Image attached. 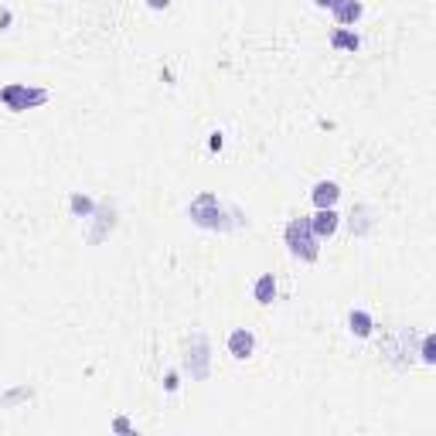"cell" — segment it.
Returning a JSON list of instances; mask_svg holds the SVG:
<instances>
[{"label":"cell","instance_id":"6da1fadb","mask_svg":"<svg viewBox=\"0 0 436 436\" xmlns=\"http://www.w3.org/2000/svg\"><path fill=\"white\" fill-rule=\"evenodd\" d=\"M286 246H290V252H294L296 259H303V263H313V259L321 256V239L313 235L311 218H294V222L286 225Z\"/></svg>","mask_w":436,"mask_h":436},{"label":"cell","instance_id":"5bb4252c","mask_svg":"<svg viewBox=\"0 0 436 436\" xmlns=\"http://www.w3.org/2000/svg\"><path fill=\"white\" fill-rule=\"evenodd\" d=\"M313 4H317V7H321V11H331V7H334V4H338V0H313Z\"/></svg>","mask_w":436,"mask_h":436},{"label":"cell","instance_id":"8fae6325","mask_svg":"<svg viewBox=\"0 0 436 436\" xmlns=\"http://www.w3.org/2000/svg\"><path fill=\"white\" fill-rule=\"evenodd\" d=\"M420 358H422V365H433V361H436V341H433V334H426V338H422Z\"/></svg>","mask_w":436,"mask_h":436},{"label":"cell","instance_id":"7c38bea8","mask_svg":"<svg viewBox=\"0 0 436 436\" xmlns=\"http://www.w3.org/2000/svg\"><path fill=\"white\" fill-rule=\"evenodd\" d=\"M171 4L174 0H147V7H150V11H167Z\"/></svg>","mask_w":436,"mask_h":436},{"label":"cell","instance_id":"9c48e42d","mask_svg":"<svg viewBox=\"0 0 436 436\" xmlns=\"http://www.w3.org/2000/svg\"><path fill=\"white\" fill-rule=\"evenodd\" d=\"M331 48H338V51H358L361 34L348 31V28H334V34H331Z\"/></svg>","mask_w":436,"mask_h":436},{"label":"cell","instance_id":"277c9868","mask_svg":"<svg viewBox=\"0 0 436 436\" xmlns=\"http://www.w3.org/2000/svg\"><path fill=\"white\" fill-rule=\"evenodd\" d=\"M338 225H341L338 208H317V215H311V229L317 239H331V235L338 232Z\"/></svg>","mask_w":436,"mask_h":436},{"label":"cell","instance_id":"5b68a950","mask_svg":"<svg viewBox=\"0 0 436 436\" xmlns=\"http://www.w3.org/2000/svg\"><path fill=\"white\" fill-rule=\"evenodd\" d=\"M331 11H334V21H338L341 28H351V24H358L361 17H365L361 0H341V4H334Z\"/></svg>","mask_w":436,"mask_h":436},{"label":"cell","instance_id":"9a60e30c","mask_svg":"<svg viewBox=\"0 0 436 436\" xmlns=\"http://www.w3.org/2000/svg\"><path fill=\"white\" fill-rule=\"evenodd\" d=\"M212 150H222V133H212Z\"/></svg>","mask_w":436,"mask_h":436},{"label":"cell","instance_id":"8992f818","mask_svg":"<svg viewBox=\"0 0 436 436\" xmlns=\"http://www.w3.org/2000/svg\"><path fill=\"white\" fill-rule=\"evenodd\" d=\"M338 198H341V187L334 185V181H317L311 191V202L317 204V208H334Z\"/></svg>","mask_w":436,"mask_h":436},{"label":"cell","instance_id":"4fadbf2b","mask_svg":"<svg viewBox=\"0 0 436 436\" xmlns=\"http://www.w3.org/2000/svg\"><path fill=\"white\" fill-rule=\"evenodd\" d=\"M177 385H181V382H177V372H171L167 378H164V389L167 392H177Z\"/></svg>","mask_w":436,"mask_h":436},{"label":"cell","instance_id":"3957f363","mask_svg":"<svg viewBox=\"0 0 436 436\" xmlns=\"http://www.w3.org/2000/svg\"><path fill=\"white\" fill-rule=\"evenodd\" d=\"M252 351H256V334H252L249 327H235L232 334H229V355L235 361H246V358H252Z\"/></svg>","mask_w":436,"mask_h":436},{"label":"cell","instance_id":"30bf717a","mask_svg":"<svg viewBox=\"0 0 436 436\" xmlns=\"http://www.w3.org/2000/svg\"><path fill=\"white\" fill-rule=\"evenodd\" d=\"M93 198H89V194H72V212H76V215H82V218H89L93 215Z\"/></svg>","mask_w":436,"mask_h":436},{"label":"cell","instance_id":"7a4b0ae2","mask_svg":"<svg viewBox=\"0 0 436 436\" xmlns=\"http://www.w3.org/2000/svg\"><path fill=\"white\" fill-rule=\"evenodd\" d=\"M51 93L48 89H31V85H21V82H11L0 89V103L11 109V113H24V109H34V106H45Z\"/></svg>","mask_w":436,"mask_h":436},{"label":"cell","instance_id":"52a82bcc","mask_svg":"<svg viewBox=\"0 0 436 436\" xmlns=\"http://www.w3.org/2000/svg\"><path fill=\"white\" fill-rule=\"evenodd\" d=\"M252 296H256L259 307H269V303L276 300V276H273V273H263V276L256 280V286H252Z\"/></svg>","mask_w":436,"mask_h":436},{"label":"cell","instance_id":"2e32d148","mask_svg":"<svg viewBox=\"0 0 436 436\" xmlns=\"http://www.w3.org/2000/svg\"><path fill=\"white\" fill-rule=\"evenodd\" d=\"M338 4H341V0H338Z\"/></svg>","mask_w":436,"mask_h":436},{"label":"cell","instance_id":"ba28073f","mask_svg":"<svg viewBox=\"0 0 436 436\" xmlns=\"http://www.w3.org/2000/svg\"><path fill=\"white\" fill-rule=\"evenodd\" d=\"M348 327H351V334H355V338H372L375 321H372V313L368 311H351L348 313Z\"/></svg>","mask_w":436,"mask_h":436}]
</instances>
